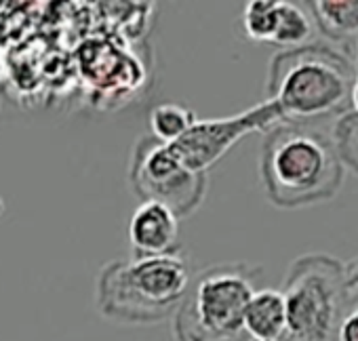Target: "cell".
<instances>
[{
	"label": "cell",
	"instance_id": "obj_1",
	"mask_svg": "<svg viewBox=\"0 0 358 341\" xmlns=\"http://www.w3.org/2000/svg\"><path fill=\"white\" fill-rule=\"evenodd\" d=\"M345 162L333 137L312 124L278 122L266 131L262 145V182L278 209H301L335 198Z\"/></svg>",
	"mask_w": 358,
	"mask_h": 341
},
{
	"label": "cell",
	"instance_id": "obj_2",
	"mask_svg": "<svg viewBox=\"0 0 358 341\" xmlns=\"http://www.w3.org/2000/svg\"><path fill=\"white\" fill-rule=\"evenodd\" d=\"M356 61L324 45L280 49L268 68L266 97L272 99L282 122L314 124L352 110Z\"/></svg>",
	"mask_w": 358,
	"mask_h": 341
},
{
	"label": "cell",
	"instance_id": "obj_3",
	"mask_svg": "<svg viewBox=\"0 0 358 341\" xmlns=\"http://www.w3.org/2000/svg\"><path fill=\"white\" fill-rule=\"evenodd\" d=\"M190 280V263L182 253L114 259L97 274L95 305L116 324H158L175 314Z\"/></svg>",
	"mask_w": 358,
	"mask_h": 341
},
{
	"label": "cell",
	"instance_id": "obj_4",
	"mask_svg": "<svg viewBox=\"0 0 358 341\" xmlns=\"http://www.w3.org/2000/svg\"><path fill=\"white\" fill-rule=\"evenodd\" d=\"M259 266L215 263L192 276L186 297L173 314L175 341H251L245 307L257 291Z\"/></svg>",
	"mask_w": 358,
	"mask_h": 341
},
{
	"label": "cell",
	"instance_id": "obj_5",
	"mask_svg": "<svg viewBox=\"0 0 358 341\" xmlns=\"http://www.w3.org/2000/svg\"><path fill=\"white\" fill-rule=\"evenodd\" d=\"M287 301V341H337L354 295L345 263L327 253L297 257L280 286Z\"/></svg>",
	"mask_w": 358,
	"mask_h": 341
},
{
	"label": "cell",
	"instance_id": "obj_6",
	"mask_svg": "<svg viewBox=\"0 0 358 341\" xmlns=\"http://www.w3.org/2000/svg\"><path fill=\"white\" fill-rule=\"evenodd\" d=\"M129 186L139 201L171 207L179 219L190 217L207 196V173L188 168L171 143L154 135L141 137L131 154Z\"/></svg>",
	"mask_w": 358,
	"mask_h": 341
},
{
	"label": "cell",
	"instance_id": "obj_7",
	"mask_svg": "<svg viewBox=\"0 0 358 341\" xmlns=\"http://www.w3.org/2000/svg\"><path fill=\"white\" fill-rule=\"evenodd\" d=\"M278 122H282V114L278 106L266 97V101L228 118H196L182 137L171 143V147L188 168L207 173L241 139L255 131L266 133Z\"/></svg>",
	"mask_w": 358,
	"mask_h": 341
},
{
	"label": "cell",
	"instance_id": "obj_8",
	"mask_svg": "<svg viewBox=\"0 0 358 341\" xmlns=\"http://www.w3.org/2000/svg\"><path fill=\"white\" fill-rule=\"evenodd\" d=\"M133 257L179 253V215L156 201H141L129 222Z\"/></svg>",
	"mask_w": 358,
	"mask_h": 341
},
{
	"label": "cell",
	"instance_id": "obj_9",
	"mask_svg": "<svg viewBox=\"0 0 358 341\" xmlns=\"http://www.w3.org/2000/svg\"><path fill=\"white\" fill-rule=\"evenodd\" d=\"M314 28L358 57V0H303Z\"/></svg>",
	"mask_w": 358,
	"mask_h": 341
},
{
	"label": "cell",
	"instance_id": "obj_10",
	"mask_svg": "<svg viewBox=\"0 0 358 341\" xmlns=\"http://www.w3.org/2000/svg\"><path fill=\"white\" fill-rule=\"evenodd\" d=\"M245 331L251 341L285 339L287 301L280 289H257L245 307Z\"/></svg>",
	"mask_w": 358,
	"mask_h": 341
},
{
	"label": "cell",
	"instance_id": "obj_11",
	"mask_svg": "<svg viewBox=\"0 0 358 341\" xmlns=\"http://www.w3.org/2000/svg\"><path fill=\"white\" fill-rule=\"evenodd\" d=\"M285 0H247L243 9V30L255 43L272 45Z\"/></svg>",
	"mask_w": 358,
	"mask_h": 341
},
{
	"label": "cell",
	"instance_id": "obj_12",
	"mask_svg": "<svg viewBox=\"0 0 358 341\" xmlns=\"http://www.w3.org/2000/svg\"><path fill=\"white\" fill-rule=\"evenodd\" d=\"M194 122V112L179 103H160L150 112V133L164 143L177 141Z\"/></svg>",
	"mask_w": 358,
	"mask_h": 341
},
{
	"label": "cell",
	"instance_id": "obj_13",
	"mask_svg": "<svg viewBox=\"0 0 358 341\" xmlns=\"http://www.w3.org/2000/svg\"><path fill=\"white\" fill-rule=\"evenodd\" d=\"M333 139L341 160L358 173V112L339 116L337 124L333 126Z\"/></svg>",
	"mask_w": 358,
	"mask_h": 341
},
{
	"label": "cell",
	"instance_id": "obj_14",
	"mask_svg": "<svg viewBox=\"0 0 358 341\" xmlns=\"http://www.w3.org/2000/svg\"><path fill=\"white\" fill-rule=\"evenodd\" d=\"M337 341H358V303L356 301H352L350 310L345 312L339 324Z\"/></svg>",
	"mask_w": 358,
	"mask_h": 341
},
{
	"label": "cell",
	"instance_id": "obj_15",
	"mask_svg": "<svg viewBox=\"0 0 358 341\" xmlns=\"http://www.w3.org/2000/svg\"><path fill=\"white\" fill-rule=\"evenodd\" d=\"M345 278H348L350 291L358 295V257L352 259L350 263H345Z\"/></svg>",
	"mask_w": 358,
	"mask_h": 341
},
{
	"label": "cell",
	"instance_id": "obj_16",
	"mask_svg": "<svg viewBox=\"0 0 358 341\" xmlns=\"http://www.w3.org/2000/svg\"><path fill=\"white\" fill-rule=\"evenodd\" d=\"M352 110L358 112V78H356V85H354V95H352Z\"/></svg>",
	"mask_w": 358,
	"mask_h": 341
},
{
	"label": "cell",
	"instance_id": "obj_17",
	"mask_svg": "<svg viewBox=\"0 0 358 341\" xmlns=\"http://www.w3.org/2000/svg\"><path fill=\"white\" fill-rule=\"evenodd\" d=\"M270 341H287V339H270Z\"/></svg>",
	"mask_w": 358,
	"mask_h": 341
}]
</instances>
